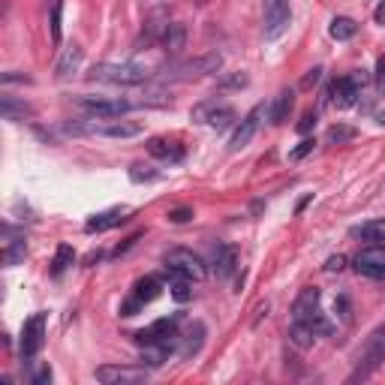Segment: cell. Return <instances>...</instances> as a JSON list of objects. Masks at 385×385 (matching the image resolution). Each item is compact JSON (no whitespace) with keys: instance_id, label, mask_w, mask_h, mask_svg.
Masks as SVG:
<instances>
[{"instance_id":"obj_1","label":"cell","mask_w":385,"mask_h":385,"mask_svg":"<svg viewBox=\"0 0 385 385\" xmlns=\"http://www.w3.org/2000/svg\"><path fill=\"white\" fill-rule=\"evenodd\" d=\"M319 289L316 286H307V289H301V295L295 298V304H292V316H295V322H304V325H310L316 335H331L335 331V325L325 319V313H322V307H319Z\"/></svg>"},{"instance_id":"obj_2","label":"cell","mask_w":385,"mask_h":385,"mask_svg":"<svg viewBox=\"0 0 385 385\" xmlns=\"http://www.w3.org/2000/svg\"><path fill=\"white\" fill-rule=\"evenodd\" d=\"M382 362H385V322H382L379 328L370 331V337L364 340L362 352H358V364H355V370H352L349 382L367 379V376L374 374V370H376Z\"/></svg>"},{"instance_id":"obj_3","label":"cell","mask_w":385,"mask_h":385,"mask_svg":"<svg viewBox=\"0 0 385 385\" xmlns=\"http://www.w3.org/2000/svg\"><path fill=\"white\" fill-rule=\"evenodd\" d=\"M87 79L106 85H142L148 82V70L136 63H94Z\"/></svg>"},{"instance_id":"obj_4","label":"cell","mask_w":385,"mask_h":385,"mask_svg":"<svg viewBox=\"0 0 385 385\" xmlns=\"http://www.w3.org/2000/svg\"><path fill=\"white\" fill-rule=\"evenodd\" d=\"M223 67V58L211 51V55H202V58H192V60H184L178 63L175 70H166L163 79L166 82H192V79H202V75H211Z\"/></svg>"},{"instance_id":"obj_5","label":"cell","mask_w":385,"mask_h":385,"mask_svg":"<svg viewBox=\"0 0 385 385\" xmlns=\"http://www.w3.org/2000/svg\"><path fill=\"white\" fill-rule=\"evenodd\" d=\"M163 265L169 268V274H178V277H187L190 283L192 280H205L208 277V268H205V262L199 259L192 250H184V247H178V250H169L166 253V259H163Z\"/></svg>"},{"instance_id":"obj_6","label":"cell","mask_w":385,"mask_h":385,"mask_svg":"<svg viewBox=\"0 0 385 385\" xmlns=\"http://www.w3.org/2000/svg\"><path fill=\"white\" fill-rule=\"evenodd\" d=\"M192 121L208 124L211 130L223 133V130H229V126L235 124V109L226 106V102H220V99H208V102H199V106L192 109Z\"/></svg>"},{"instance_id":"obj_7","label":"cell","mask_w":385,"mask_h":385,"mask_svg":"<svg viewBox=\"0 0 385 385\" xmlns=\"http://www.w3.org/2000/svg\"><path fill=\"white\" fill-rule=\"evenodd\" d=\"M262 12H265V36L268 40L283 36L289 21H292L289 0H262Z\"/></svg>"},{"instance_id":"obj_8","label":"cell","mask_w":385,"mask_h":385,"mask_svg":"<svg viewBox=\"0 0 385 385\" xmlns=\"http://www.w3.org/2000/svg\"><path fill=\"white\" fill-rule=\"evenodd\" d=\"M43 343H45V313H33L28 322L21 325V358L24 362L40 355Z\"/></svg>"},{"instance_id":"obj_9","label":"cell","mask_w":385,"mask_h":385,"mask_svg":"<svg viewBox=\"0 0 385 385\" xmlns=\"http://www.w3.org/2000/svg\"><path fill=\"white\" fill-rule=\"evenodd\" d=\"M175 340H178V316L157 319L151 328L136 331V343H142V346H169L172 349Z\"/></svg>"},{"instance_id":"obj_10","label":"cell","mask_w":385,"mask_h":385,"mask_svg":"<svg viewBox=\"0 0 385 385\" xmlns=\"http://www.w3.org/2000/svg\"><path fill=\"white\" fill-rule=\"evenodd\" d=\"M160 292H163V283H160L157 277H142V280H139V283L133 286V295L124 301L121 316H136V310H142L145 304H151Z\"/></svg>"},{"instance_id":"obj_11","label":"cell","mask_w":385,"mask_h":385,"mask_svg":"<svg viewBox=\"0 0 385 385\" xmlns=\"http://www.w3.org/2000/svg\"><path fill=\"white\" fill-rule=\"evenodd\" d=\"M262 118H265V106L259 102V106H253L247 114L241 118V124H238V130H235V136H232V142H229V151H244L250 142H253V136L259 133V126H262Z\"/></svg>"},{"instance_id":"obj_12","label":"cell","mask_w":385,"mask_h":385,"mask_svg":"<svg viewBox=\"0 0 385 385\" xmlns=\"http://www.w3.org/2000/svg\"><path fill=\"white\" fill-rule=\"evenodd\" d=\"M94 376H97V382H106V385H136V382L148 379V370L124 367V364H102V367H97Z\"/></svg>"},{"instance_id":"obj_13","label":"cell","mask_w":385,"mask_h":385,"mask_svg":"<svg viewBox=\"0 0 385 385\" xmlns=\"http://www.w3.org/2000/svg\"><path fill=\"white\" fill-rule=\"evenodd\" d=\"M355 271L370 277V280H385V247L382 244H370V247L358 250Z\"/></svg>"},{"instance_id":"obj_14","label":"cell","mask_w":385,"mask_h":385,"mask_svg":"<svg viewBox=\"0 0 385 385\" xmlns=\"http://www.w3.org/2000/svg\"><path fill=\"white\" fill-rule=\"evenodd\" d=\"M79 106L91 114V118H121L124 112L133 109V102L126 99H106V97H79Z\"/></svg>"},{"instance_id":"obj_15","label":"cell","mask_w":385,"mask_h":385,"mask_svg":"<svg viewBox=\"0 0 385 385\" xmlns=\"http://www.w3.org/2000/svg\"><path fill=\"white\" fill-rule=\"evenodd\" d=\"M166 31H169V9L166 6H153L148 12L145 18V31H142V40H139V45H153V43H163Z\"/></svg>"},{"instance_id":"obj_16","label":"cell","mask_w":385,"mask_h":385,"mask_svg":"<svg viewBox=\"0 0 385 385\" xmlns=\"http://www.w3.org/2000/svg\"><path fill=\"white\" fill-rule=\"evenodd\" d=\"M358 94H362V85H358L352 75H346V79H337L335 85H331V102H335L337 109H349V106H355Z\"/></svg>"},{"instance_id":"obj_17","label":"cell","mask_w":385,"mask_h":385,"mask_svg":"<svg viewBox=\"0 0 385 385\" xmlns=\"http://www.w3.org/2000/svg\"><path fill=\"white\" fill-rule=\"evenodd\" d=\"M142 133L139 124L130 121H114V118H97V136H106V139H133Z\"/></svg>"},{"instance_id":"obj_18","label":"cell","mask_w":385,"mask_h":385,"mask_svg":"<svg viewBox=\"0 0 385 385\" xmlns=\"http://www.w3.org/2000/svg\"><path fill=\"white\" fill-rule=\"evenodd\" d=\"M79 63H82V45L72 43V45H67L60 51V58L55 63V75H58V79H70V75L79 70Z\"/></svg>"},{"instance_id":"obj_19","label":"cell","mask_w":385,"mask_h":385,"mask_svg":"<svg viewBox=\"0 0 385 385\" xmlns=\"http://www.w3.org/2000/svg\"><path fill=\"white\" fill-rule=\"evenodd\" d=\"M124 220H126V211L124 208H112V211H102V214L91 217L85 229H87V232H109V229L121 226Z\"/></svg>"},{"instance_id":"obj_20","label":"cell","mask_w":385,"mask_h":385,"mask_svg":"<svg viewBox=\"0 0 385 385\" xmlns=\"http://www.w3.org/2000/svg\"><path fill=\"white\" fill-rule=\"evenodd\" d=\"M235 268H238L235 247H226V244H220V247L214 250V271H217V277H232Z\"/></svg>"},{"instance_id":"obj_21","label":"cell","mask_w":385,"mask_h":385,"mask_svg":"<svg viewBox=\"0 0 385 385\" xmlns=\"http://www.w3.org/2000/svg\"><path fill=\"white\" fill-rule=\"evenodd\" d=\"M148 151L153 153V157L166 160V163H181L184 160V148L178 145V142H169V139H151Z\"/></svg>"},{"instance_id":"obj_22","label":"cell","mask_w":385,"mask_h":385,"mask_svg":"<svg viewBox=\"0 0 385 385\" xmlns=\"http://www.w3.org/2000/svg\"><path fill=\"white\" fill-rule=\"evenodd\" d=\"M292 109H295V94L292 91H280L277 94V99H274V106L268 109V114H271V124H286L289 121V114H292Z\"/></svg>"},{"instance_id":"obj_23","label":"cell","mask_w":385,"mask_h":385,"mask_svg":"<svg viewBox=\"0 0 385 385\" xmlns=\"http://www.w3.org/2000/svg\"><path fill=\"white\" fill-rule=\"evenodd\" d=\"M184 45H187V28L184 24H169V31H166V36H163L166 55H181Z\"/></svg>"},{"instance_id":"obj_24","label":"cell","mask_w":385,"mask_h":385,"mask_svg":"<svg viewBox=\"0 0 385 385\" xmlns=\"http://www.w3.org/2000/svg\"><path fill=\"white\" fill-rule=\"evenodd\" d=\"M328 33L335 36V40H352V36L358 33V24L352 21V18H346V16H337L335 21H331V28H328Z\"/></svg>"},{"instance_id":"obj_25","label":"cell","mask_w":385,"mask_h":385,"mask_svg":"<svg viewBox=\"0 0 385 385\" xmlns=\"http://www.w3.org/2000/svg\"><path fill=\"white\" fill-rule=\"evenodd\" d=\"M24 256H28V244H24L21 238H9V241H6V247H4V265H6V268L18 265Z\"/></svg>"},{"instance_id":"obj_26","label":"cell","mask_w":385,"mask_h":385,"mask_svg":"<svg viewBox=\"0 0 385 385\" xmlns=\"http://www.w3.org/2000/svg\"><path fill=\"white\" fill-rule=\"evenodd\" d=\"M352 235L362 241H385V220H370L364 226H355Z\"/></svg>"},{"instance_id":"obj_27","label":"cell","mask_w":385,"mask_h":385,"mask_svg":"<svg viewBox=\"0 0 385 385\" xmlns=\"http://www.w3.org/2000/svg\"><path fill=\"white\" fill-rule=\"evenodd\" d=\"M289 340L298 346V349H307V346H313L316 331H313L310 325H304V322H295V325L289 328Z\"/></svg>"},{"instance_id":"obj_28","label":"cell","mask_w":385,"mask_h":385,"mask_svg":"<svg viewBox=\"0 0 385 385\" xmlns=\"http://www.w3.org/2000/svg\"><path fill=\"white\" fill-rule=\"evenodd\" d=\"M72 262H75V250L70 247V244H60L58 253H55V262H51V271H55V274H63Z\"/></svg>"},{"instance_id":"obj_29","label":"cell","mask_w":385,"mask_h":385,"mask_svg":"<svg viewBox=\"0 0 385 385\" xmlns=\"http://www.w3.org/2000/svg\"><path fill=\"white\" fill-rule=\"evenodd\" d=\"M202 337H205V325L196 322V325H192V331L187 335V343H184V349H181V358L196 355V352H199V346H202Z\"/></svg>"},{"instance_id":"obj_30","label":"cell","mask_w":385,"mask_h":385,"mask_svg":"<svg viewBox=\"0 0 385 385\" xmlns=\"http://www.w3.org/2000/svg\"><path fill=\"white\" fill-rule=\"evenodd\" d=\"M24 114H33V112H31V106H24V102H16L12 97H4V118H6V121L24 118Z\"/></svg>"},{"instance_id":"obj_31","label":"cell","mask_w":385,"mask_h":385,"mask_svg":"<svg viewBox=\"0 0 385 385\" xmlns=\"http://www.w3.org/2000/svg\"><path fill=\"white\" fill-rule=\"evenodd\" d=\"M175 280H172V298L175 301H190V295H192V289H190V280L187 277H178V274H172Z\"/></svg>"},{"instance_id":"obj_32","label":"cell","mask_w":385,"mask_h":385,"mask_svg":"<svg viewBox=\"0 0 385 385\" xmlns=\"http://www.w3.org/2000/svg\"><path fill=\"white\" fill-rule=\"evenodd\" d=\"M349 139H355V126H346V124H335L328 130V142H337V145H343V142H349Z\"/></svg>"},{"instance_id":"obj_33","label":"cell","mask_w":385,"mask_h":385,"mask_svg":"<svg viewBox=\"0 0 385 385\" xmlns=\"http://www.w3.org/2000/svg\"><path fill=\"white\" fill-rule=\"evenodd\" d=\"M130 178H133L136 184H142V181H157V178H160V172H153L151 166L136 163V166H130Z\"/></svg>"},{"instance_id":"obj_34","label":"cell","mask_w":385,"mask_h":385,"mask_svg":"<svg viewBox=\"0 0 385 385\" xmlns=\"http://www.w3.org/2000/svg\"><path fill=\"white\" fill-rule=\"evenodd\" d=\"M60 16H63V0H55L51 6V40L60 43Z\"/></svg>"},{"instance_id":"obj_35","label":"cell","mask_w":385,"mask_h":385,"mask_svg":"<svg viewBox=\"0 0 385 385\" xmlns=\"http://www.w3.org/2000/svg\"><path fill=\"white\" fill-rule=\"evenodd\" d=\"M313 148H316V139H304L301 145H295V148L289 151V160H292V163H298V160L307 157V153H313Z\"/></svg>"},{"instance_id":"obj_36","label":"cell","mask_w":385,"mask_h":385,"mask_svg":"<svg viewBox=\"0 0 385 385\" xmlns=\"http://www.w3.org/2000/svg\"><path fill=\"white\" fill-rule=\"evenodd\" d=\"M192 220V208H175L169 211V223H187Z\"/></svg>"},{"instance_id":"obj_37","label":"cell","mask_w":385,"mask_h":385,"mask_svg":"<svg viewBox=\"0 0 385 385\" xmlns=\"http://www.w3.org/2000/svg\"><path fill=\"white\" fill-rule=\"evenodd\" d=\"M343 265H346V256H331V259L325 262V271H331V274H335V271H343Z\"/></svg>"},{"instance_id":"obj_38","label":"cell","mask_w":385,"mask_h":385,"mask_svg":"<svg viewBox=\"0 0 385 385\" xmlns=\"http://www.w3.org/2000/svg\"><path fill=\"white\" fill-rule=\"evenodd\" d=\"M247 85V75L244 72H235V75H229V79H223V87H244Z\"/></svg>"},{"instance_id":"obj_39","label":"cell","mask_w":385,"mask_h":385,"mask_svg":"<svg viewBox=\"0 0 385 385\" xmlns=\"http://www.w3.org/2000/svg\"><path fill=\"white\" fill-rule=\"evenodd\" d=\"M313 126H316V114H313V112H307L304 118H301V124H298V133H310Z\"/></svg>"},{"instance_id":"obj_40","label":"cell","mask_w":385,"mask_h":385,"mask_svg":"<svg viewBox=\"0 0 385 385\" xmlns=\"http://www.w3.org/2000/svg\"><path fill=\"white\" fill-rule=\"evenodd\" d=\"M45 382H51V367H48V364L33 376V385H45Z\"/></svg>"},{"instance_id":"obj_41","label":"cell","mask_w":385,"mask_h":385,"mask_svg":"<svg viewBox=\"0 0 385 385\" xmlns=\"http://www.w3.org/2000/svg\"><path fill=\"white\" fill-rule=\"evenodd\" d=\"M319 75H322V70H310V75H307V79H304V87L316 85V82H319Z\"/></svg>"},{"instance_id":"obj_42","label":"cell","mask_w":385,"mask_h":385,"mask_svg":"<svg viewBox=\"0 0 385 385\" xmlns=\"http://www.w3.org/2000/svg\"><path fill=\"white\" fill-rule=\"evenodd\" d=\"M374 18H376V24H382V28H385V0L376 6V16H374Z\"/></svg>"},{"instance_id":"obj_43","label":"cell","mask_w":385,"mask_h":385,"mask_svg":"<svg viewBox=\"0 0 385 385\" xmlns=\"http://www.w3.org/2000/svg\"><path fill=\"white\" fill-rule=\"evenodd\" d=\"M376 121H379V124H382V126H385V109H382V112H379V114H376Z\"/></svg>"}]
</instances>
